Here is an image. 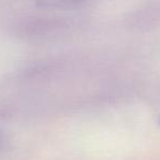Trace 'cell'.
Here are the masks:
<instances>
[{"label": "cell", "mask_w": 160, "mask_h": 160, "mask_svg": "<svg viewBox=\"0 0 160 160\" xmlns=\"http://www.w3.org/2000/svg\"><path fill=\"white\" fill-rule=\"evenodd\" d=\"M86 2V0H38L36 5L44 9L71 10L79 8Z\"/></svg>", "instance_id": "obj_1"}, {"label": "cell", "mask_w": 160, "mask_h": 160, "mask_svg": "<svg viewBox=\"0 0 160 160\" xmlns=\"http://www.w3.org/2000/svg\"><path fill=\"white\" fill-rule=\"evenodd\" d=\"M8 146V140L6 138V136L3 135V133L0 131V151L5 150Z\"/></svg>", "instance_id": "obj_2"}]
</instances>
